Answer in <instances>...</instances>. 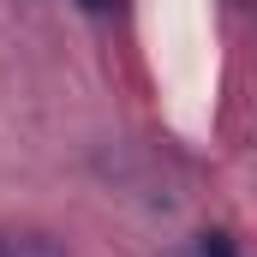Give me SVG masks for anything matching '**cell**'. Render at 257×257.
<instances>
[{
	"label": "cell",
	"mask_w": 257,
	"mask_h": 257,
	"mask_svg": "<svg viewBox=\"0 0 257 257\" xmlns=\"http://www.w3.org/2000/svg\"><path fill=\"white\" fill-rule=\"evenodd\" d=\"M84 12H114V0H78Z\"/></svg>",
	"instance_id": "cell-2"
},
{
	"label": "cell",
	"mask_w": 257,
	"mask_h": 257,
	"mask_svg": "<svg viewBox=\"0 0 257 257\" xmlns=\"http://www.w3.org/2000/svg\"><path fill=\"white\" fill-rule=\"evenodd\" d=\"M197 257H239V251H233L227 233H203V239H197Z\"/></svg>",
	"instance_id": "cell-1"
}]
</instances>
